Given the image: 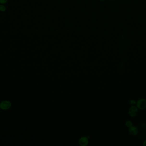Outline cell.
I'll return each mask as SVG.
<instances>
[{"mask_svg":"<svg viewBox=\"0 0 146 146\" xmlns=\"http://www.w3.org/2000/svg\"><path fill=\"white\" fill-rule=\"evenodd\" d=\"M11 106V103L7 101H4L1 102L0 104V108L3 110L9 109Z\"/></svg>","mask_w":146,"mask_h":146,"instance_id":"4","label":"cell"},{"mask_svg":"<svg viewBox=\"0 0 146 146\" xmlns=\"http://www.w3.org/2000/svg\"><path fill=\"white\" fill-rule=\"evenodd\" d=\"M143 145L144 146H146V140L144 141V142H143Z\"/></svg>","mask_w":146,"mask_h":146,"instance_id":"10","label":"cell"},{"mask_svg":"<svg viewBox=\"0 0 146 146\" xmlns=\"http://www.w3.org/2000/svg\"><path fill=\"white\" fill-rule=\"evenodd\" d=\"M101 0V1H103V0Z\"/></svg>","mask_w":146,"mask_h":146,"instance_id":"12","label":"cell"},{"mask_svg":"<svg viewBox=\"0 0 146 146\" xmlns=\"http://www.w3.org/2000/svg\"><path fill=\"white\" fill-rule=\"evenodd\" d=\"M6 7L4 5V4H0V11L5 12L6 11Z\"/></svg>","mask_w":146,"mask_h":146,"instance_id":"7","label":"cell"},{"mask_svg":"<svg viewBox=\"0 0 146 146\" xmlns=\"http://www.w3.org/2000/svg\"><path fill=\"white\" fill-rule=\"evenodd\" d=\"M138 108L136 106H131L128 110V113L129 115L131 117H134L138 114Z\"/></svg>","mask_w":146,"mask_h":146,"instance_id":"2","label":"cell"},{"mask_svg":"<svg viewBox=\"0 0 146 146\" xmlns=\"http://www.w3.org/2000/svg\"><path fill=\"white\" fill-rule=\"evenodd\" d=\"M136 105L139 109H145L146 108V100L143 98L140 99L137 101Z\"/></svg>","mask_w":146,"mask_h":146,"instance_id":"1","label":"cell"},{"mask_svg":"<svg viewBox=\"0 0 146 146\" xmlns=\"http://www.w3.org/2000/svg\"><path fill=\"white\" fill-rule=\"evenodd\" d=\"M7 1L8 0H0V4H4L6 3Z\"/></svg>","mask_w":146,"mask_h":146,"instance_id":"9","label":"cell"},{"mask_svg":"<svg viewBox=\"0 0 146 146\" xmlns=\"http://www.w3.org/2000/svg\"><path fill=\"white\" fill-rule=\"evenodd\" d=\"M128 103L130 106H134V105H135L136 103V102L135 100H132L129 101Z\"/></svg>","mask_w":146,"mask_h":146,"instance_id":"8","label":"cell"},{"mask_svg":"<svg viewBox=\"0 0 146 146\" xmlns=\"http://www.w3.org/2000/svg\"><path fill=\"white\" fill-rule=\"evenodd\" d=\"M128 131L129 134L133 136H136L138 134L139 132L138 128L136 126H132L129 128Z\"/></svg>","mask_w":146,"mask_h":146,"instance_id":"3","label":"cell"},{"mask_svg":"<svg viewBox=\"0 0 146 146\" xmlns=\"http://www.w3.org/2000/svg\"><path fill=\"white\" fill-rule=\"evenodd\" d=\"M125 125H126L127 127L129 128H130V127L133 126V123L130 120H127L126 122Z\"/></svg>","mask_w":146,"mask_h":146,"instance_id":"6","label":"cell"},{"mask_svg":"<svg viewBox=\"0 0 146 146\" xmlns=\"http://www.w3.org/2000/svg\"><path fill=\"white\" fill-rule=\"evenodd\" d=\"M143 125H144V126H143V128H146V125L145 124V123H143Z\"/></svg>","mask_w":146,"mask_h":146,"instance_id":"11","label":"cell"},{"mask_svg":"<svg viewBox=\"0 0 146 146\" xmlns=\"http://www.w3.org/2000/svg\"><path fill=\"white\" fill-rule=\"evenodd\" d=\"M89 140L88 138L85 137H83L79 139V144L81 146H86L88 144Z\"/></svg>","mask_w":146,"mask_h":146,"instance_id":"5","label":"cell"}]
</instances>
